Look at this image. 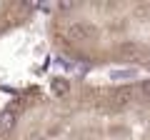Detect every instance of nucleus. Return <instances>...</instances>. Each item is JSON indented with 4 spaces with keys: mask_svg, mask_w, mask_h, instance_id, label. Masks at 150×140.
Returning a JSON list of instances; mask_svg holds the SVG:
<instances>
[{
    "mask_svg": "<svg viewBox=\"0 0 150 140\" xmlns=\"http://www.w3.org/2000/svg\"><path fill=\"white\" fill-rule=\"evenodd\" d=\"M45 33L63 60L88 68H135L150 75V0L53 3Z\"/></svg>",
    "mask_w": 150,
    "mask_h": 140,
    "instance_id": "2",
    "label": "nucleus"
},
{
    "mask_svg": "<svg viewBox=\"0 0 150 140\" xmlns=\"http://www.w3.org/2000/svg\"><path fill=\"white\" fill-rule=\"evenodd\" d=\"M0 140H150V78L25 85L0 110Z\"/></svg>",
    "mask_w": 150,
    "mask_h": 140,
    "instance_id": "1",
    "label": "nucleus"
}]
</instances>
